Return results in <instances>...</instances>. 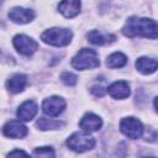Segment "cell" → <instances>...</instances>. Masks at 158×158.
Instances as JSON below:
<instances>
[{"instance_id":"6da1fadb","label":"cell","mask_w":158,"mask_h":158,"mask_svg":"<svg viewBox=\"0 0 158 158\" xmlns=\"http://www.w3.org/2000/svg\"><path fill=\"white\" fill-rule=\"evenodd\" d=\"M122 32L127 37L158 38V22L146 17H130L125 23Z\"/></svg>"},{"instance_id":"7a4b0ae2","label":"cell","mask_w":158,"mask_h":158,"mask_svg":"<svg viewBox=\"0 0 158 158\" xmlns=\"http://www.w3.org/2000/svg\"><path fill=\"white\" fill-rule=\"evenodd\" d=\"M72 31L68 28H59V27H53L47 31H44L41 35V38L44 43L56 46V47H63L69 44L72 41Z\"/></svg>"},{"instance_id":"3957f363","label":"cell","mask_w":158,"mask_h":158,"mask_svg":"<svg viewBox=\"0 0 158 158\" xmlns=\"http://www.w3.org/2000/svg\"><path fill=\"white\" fill-rule=\"evenodd\" d=\"M100 60L98 58V54L94 49L90 48H83L80 49L75 57L72 59L73 68L78 70H85V69H93L99 67Z\"/></svg>"},{"instance_id":"277c9868","label":"cell","mask_w":158,"mask_h":158,"mask_svg":"<svg viewBox=\"0 0 158 158\" xmlns=\"http://www.w3.org/2000/svg\"><path fill=\"white\" fill-rule=\"evenodd\" d=\"M67 146L75 151V152H85L95 146V139L91 137L86 131L83 130V132H74L67 141Z\"/></svg>"},{"instance_id":"5b68a950","label":"cell","mask_w":158,"mask_h":158,"mask_svg":"<svg viewBox=\"0 0 158 158\" xmlns=\"http://www.w3.org/2000/svg\"><path fill=\"white\" fill-rule=\"evenodd\" d=\"M121 132L128 138L137 139L143 135V125L136 117H125L120 122Z\"/></svg>"},{"instance_id":"8992f818","label":"cell","mask_w":158,"mask_h":158,"mask_svg":"<svg viewBox=\"0 0 158 158\" xmlns=\"http://www.w3.org/2000/svg\"><path fill=\"white\" fill-rule=\"evenodd\" d=\"M12 43L14 47L17 49V52L23 56H31L32 53L36 52L38 47L37 42L26 35H16L12 40Z\"/></svg>"},{"instance_id":"52a82bcc","label":"cell","mask_w":158,"mask_h":158,"mask_svg":"<svg viewBox=\"0 0 158 158\" xmlns=\"http://www.w3.org/2000/svg\"><path fill=\"white\" fill-rule=\"evenodd\" d=\"M42 109H43V112L46 115L54 117V116H58L59 114H62L64 111L65 101L59 96H51L43 101Z\"/></svg>"},{"instance_id":"ba28073f","label":"cell","mask_w":158,"mask_h":158,"mask_svg":"<svg viewBox=\"0 0 158 158\" xmlns=\"http://www.w3.org/2000/svg\"><path fill=\"white\" fill-rule=\"evenodd\" d=\"M2 133L10 138H22L27 135V127L20 121L11 120L2 127Z\"/></svg>"},{"instance_id":"9c48e42d","label":"cell","mask_w":158,"mask_h":158,"mask_svg":"<svg viewBox=\"0 0 158 158\" xmlns=\"http://www.w3.org/2000/svg\"><path fill=\"white\" fill-rule=\"evenodd\" d=\"M33 17H35L33 11L23 7H14L9 12V19L16 23H27L32 21Z\"/></svg>"},{"instance_id":"30bf717a","label":"cell","mask_w":158,"mask_h":158,"mask_svg":"<svg viewBox=\"0 0 158 158\" xmlns=\"http://www.w3.org/2000/svg\"><path fill=\"white\" fill-rule=\"evenodd\" d=\"M102 125V121L99 116H96L95 114H91V112H88L85 114L80 122H79V126L81 130L86 131V132H94V131H98Z\"/></svg>"},{"instance_id":"8fae6325","label":"cell","mask_w":158,"mask_h":158,"mask_svg":"<svg viewBox=\"0 0 158 158\" xmlns=\"http://www.w3.org/2000/svg\"><path fill=\"white\" fill-rule=\"evenodd\" d=\"M107 93L114 99H126L130 95V85L125 80H118L107 88Z\"/></svg>"},{"instance_id":"7c38bea8","label":"cell","mask_w":158,"mask_h":158,"mask_svg":"<svg viewBox=\"0 0 158 158\" xmlns=\"http://www.w3.org/2000/svg\"><path fill=\"white\" fill-rule=\"evenodd\" d=\"M59 12L65 17H74L80 11V0H62L58 5Z\"/></svg>"},{"instance_id":"4fadbf2b","label":"cell","mask_w":158,"mask_h":158,"mask_svg":"<svg viewBox=\"0 0 158 158\" xmlns=\"http://www.w3.org/2000/svg\"><path fill=\"white\" fill-rule=\"evenodd\" d=\"M37 105L35 101L32 100H27L25 102H22L17 110V117L22 121H31L36 114H37Z\"/></svg>"},{"instance_id":"5bb4252c","label":"cell","mask_w":158,"mask_h":158,"mask_svg":"<svg viewBox=\"0 0 158 158\" xmlns=\"http://www.w3.org/2000/svg\"><path fill=\"white\" fill-rule=\"evenodd\" d=\"M26 84H27V78H26V75L20 74V73L14 74V75L10 77L9 80L6 81L7 89H9L11 93H15V94L23 91V89L26 88Z\"/></svg>"},{"instance_id":"9a60e30c","label":"cell","mask_w":158,"mask_h":158,"mask_svg":"<svg viewBox=\"0 0 158 158\" xmlns=\"http://www.w3.org/2000/svg\"><path fill=\"white\" fill-rule=\"evenodd\" d=\"M136 68L142 74H152L158 68V60L148 57H141L136 60Z\"/></svg>"},{"instance_id":"2e32d148","label":"cell","mask_w":158,"mask_h":158,"mask_svg":"<svg viewBox=\"0 0 158 158\" xmlns=\"http://www.w3.org/2000/svg\"><path fill=\"white\" fill-rule=\"evenodd\" d=\"M88 41L91 42L93 44H98V46H102V44H106V43H110L115 40V36L112 35H104L96 30H93L90 31L88 35Z\"/></svg>"},{"instance_id":"e0dca14e","label":"cell","mask_w":158,"mask_h":158,"mask_svg":"<svg viewBox=\"0 0 158 158\" xmlns=\"http://www.w3.org/2000/svg\"><path fill=\"white\" fill-rule=\"evenodd\" d=\"M127 62V58L123 53L121 52H115L112 54H110L107 57V60H106V65L109 68H121L126 64Z\"/></svg>"},{"instance_id":"ac0fdd59","label":"cell","mask_w":158,"mask_h":158,"mask_svg":"<svg viewBox=\"0 0 158 158\" xmlns=\"http://www.w3.org/2000/svg\"><path fill=\"white\" fill-rule=\"evenodd\" d=\"M37 127L40 130H54V128H59L63 127L64 123L62 121L58 120H53V118H46V117H40L37 121Z\"/></svg>"},{"instance_id":"d6986e66","label":"cell","mask_w":158,"mask_h":158,"mask_svg":"<svg viewBox=\"0 0 158 158\" xmlns=\"http://www.w3.org/2000/svg\"><path fill=\"white\" fill-rule=\"evenodd\" d=\"M33 156H40V157H54V152L51 147H41L36 148L33 151Z\"/></svg>"},{"instance_id":"ffe728a7","label":"cell","mask_w":158,"mask_h":158,"mask_svg":"<svg viewBox=\"0 0 158 158\" xmlns=\"http://www.w3.org/2000/svg\"><path fill=\"white\" fill-rule=\"evenodd\" d=\"M60 79H62V81H63L65 85H69V86L75 85V83H77V77H75L73 73H69V72H64V73L60 75Z\"/></svg>"},{"instance_id":"44dd1931","label":"cell","mask_w":158,"mask_h":158,"mask_svg":"<svg viewBox=\"0 0 158 158\" xmlns=\"http://www.w3.org/2000/svg\"><path fill=\"white\" fill-rule=\"evenodd\" d=\"M91 91H93V94L96 95V96H102L104 93H105V88L102 86V84H95V85H93Z\"/></svg>"},{"instance_id":"7402d4cb","label":"cell","mask_w":158,"mask_h":158,"mask_svg":"<svg viewBox=\"0 0 158 158\" xmlns=\"http://www.w3.org/2000/svg\"><path fill=\"white\" fill-rule=\"evenodd\" d=\"M16 156H28V154L23 151H20V149H16V151H12L9 153V157H16Z\"/></svg>"},{"instance_id":"603a6c76","label":"cell","mask_w":158,"mask_h":158,"mask_svg":"<svg viewBox=\"0 0 158 158\" xmlns=\"http://www.w3.org/2000/svg\"><path fill=\"white\" fill-rule=\"evenodd\" d=\"M154 107H156V110L158 111V98L154 99Z\"/></svg>"}]
</instances>
